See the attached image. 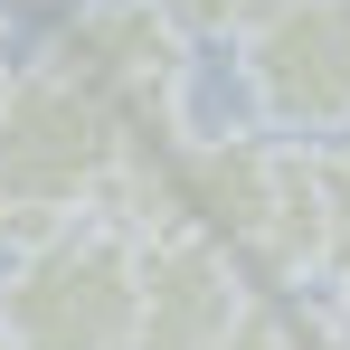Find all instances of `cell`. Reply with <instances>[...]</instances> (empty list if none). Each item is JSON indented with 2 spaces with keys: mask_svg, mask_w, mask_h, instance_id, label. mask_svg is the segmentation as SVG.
<instances>
[{
  "mask_svg": "<svg viewBox=\"0 0 350 350\" xmlns=\"http://www.w3.org/2000/svg\"><path fill=\"white\" fill-rule=\"evenodd\" d=\"M29 66L76 85L114 123L133 171H161L189 142V38L152 0H76V10H57V29L38 38Z\"/></svg>",
  "mask_w": 350,
  "mask_h": 350,
  "instance_id": "cell-1",
  "label": "cell"
},
{
  "mask_svg": "<svg viewBox=\"0 0 350 350\" xmlns=\"http://www.w3.org/2000/svg\"><path fill=\"white\" fill-rule=\"evenodd\" d=\"M133 341V237L76 218L0 265V350H123Z\"/></svg>",
  "mask_w": 350,
  "mask_h": 350,
  "instance_id": "cell-2",
  "label": "cell"
},
{
  "mask_svg": "<svg viewBox=\"0 0 350 350\" xmlns=\"http://www.w3.org/2000/svg\"><path fill=\"white\" fill-rule=\"evenodd\" d=\"M114 171H123L114 123L76 85L38 76V66H10V85H0V208L66 228V218H95Z\"/></svg>",
  "mask_w": 350,
  "mask_h": 350,
  "instance_id": "cell-3",
  "label": "cell"
},
{
  "mask_svg": "<svg viewBox=\"0 0 350 350\" xmlns=\"http://www.w3.org/2000/svg\"><path fill=\"white\" fill-rule=\"evenodd\" d=\"M237 76L265 133L284 142L350 133V0H265L237 29Z\"/></svg>",
  "mask_w": 350,
  "mask_h": 350,
  "instance_id": "cell-4",
  "label": "cell"
},
{
  "mask_svg": "<svg viewBox=\"0 0 350 350\" xmlns=\"http://www.w3.org/2000/svg\"><path fill=\"white\" fill-rule=\"evenodd\" d=\"M256 303V275L208 237H133V341L123 350H208Z\"/></svg>",
  "mask_w": 350,
  "mask_h": 350,
  "instance_id": "cell-5",
  "label": "cell"
},
{
  "mask_svg": "<svg viewBox=\"0 0 350 350\" xmlns=\"http://www.w3.org/2000/svg\"><path fill=\"white\" fill-rule=\"evenodd\" d=\"M303 171H312V208H322V265H312V293H322L350 275V133L303 142Z\"/></svg>",
  "mask_w": 350,
  "mask_h": 350,
  "instance_id": "cell-6",
  "label": "cell"
},
{
  "mask_svg": "<svg viewBox=\"0 0 350 350\" xmlns=\"http://www.w3.org/2000/svg\"><path fill=\"white\" fill-rule=\"evenodd\" d=\"M152 10L171 19L180 38H237V29H246L265 0H152Z\"/></svg>",
  "mask_w": 350,
  "mask_h": 350,
  "instance_id": "cell-7",
  "label": "cell"
},
{
  "mask_svg": "<svg viewBox=\"0 0 350 350\" xmlns=\"http://www.w3.org/2000/svg\"><path fill=\"white\" fill-rule=\"evenodd\" d=\"M208 350H303V332H293L284 312H275V303L256 293V303H246V312H237V322H228V332H218Z\"/></svg>",
  "mask_w": 350,
  "mask_h": 350,
  "instance_id": "cell-8",
  "label": "cell"
},
{
  "mask_svg": "<svg viewBox=\"0 0 350 350\" xmlns=\"http://www.w3.org/2000/svg\"><path fill=\"white\" fill-rule=\"evenodd\" d=\"M0 38H10V0H0Z\"/></svg>",
  "mask_w": 350,
  "mask_h": 350,
  "instance_id": "cell-9",
  "label": "cell"
},
{
  "mask_svg": "<svg viewBox=\"0 0 350 350\" xmlns=\"http://www.w3.org/2000/svg\"><path fill=\"white\" fill-rule=\"evenodd\" d=\"M0 85H10V66H0Z\"/></svg>",
  "mask_w": 350,
  "mask_h": 350,
  "instance_id": "cell-10",
  "label": "cell"
}]
</instances>
